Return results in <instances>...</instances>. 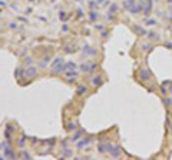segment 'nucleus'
I'll return each instance as SVG.
<instances>
[{"instance_id": "4", "label": "nucleus", "mask_w": 172, "mask_h": 160, "mask_svg": "<svg viewBox=\"0 0 172 160\" xmlns=\"http://www.w3.org/2000/svg\"><path fill=\"white\" fill-rule=\"evenodd\" d=\"M141 77H142L143 80H149V79H151V74H149V72H148L146 69H142V70H141Z\"/></svg>"}, {"instance_id": "3", "label": "nucleus", "mask_w": 172, "mask_h": 160, "mask_svg": "<svg viewBox=\"0 0 172 160\" xmlns=\"http://www.w3.org/2000/svg\"><path fill=\"white\" fill-rule=\"evenodd\" d=\"M26 76L29 77V79H32V77L36 76V67H29L26 70Z\"/></svg>"}, {"instance_id": "11", "label": "nucleus", "mask_w": 172, "mask_h": 160, "mask_svg": "<svg viewBox=\"0 0 172 160\" xmlns=\"http://www.w3.org/2000/svg\"><path fill=\"white\" fill-rule=\"evenodd\" d=\"M20 156H22V157H26V159H30V156H29V154H27V153H20Z\"/></svg>"}, {"instance_id": "9", "label": "nucleus", "mask_w": 172, "mask_h": 160, "mask_svg": "<svg viewBox=\"0 0 172 160\" xmlns=\"http://www.w3.org/2000/svg\"><path fill=\"white\" fill-rule=\"evenodd\" d=\"M86 92V87L85 86H78V94H83Z\"/></svg>"}, {"instance_id": "5", "label": "nucleus", "mask_w": 172, "mask_h": 160, "mask_svg": "<svg viewBox=\"0 0 172 160\" xmlns=\"http://www.w3.org/2000/svg\"><path fill=\"white\" fill-rule=\"evenodd\" d=\"M88 144H89V139H82V142L78 143V149H83V147L88 146Z\"/></svg>"}, {"instance_id": "12", "label": "nucleus", "mask_w": 172, "mask_h": 160, "mask_svg": "<svg viewBox=\"0 0 172 160\" xmlns=\"http://www.w3.org/2000/svg\"><path fill=\"white\" fill-rule=\"evenodd\" d=\"M171 103H172L171 99H165V104H166V106H171Z\"/></svg>"}, {"instance_id": "10", "label": "nucleus", "mask_w": 172, "mask_h": 160, "mask_svg": "<svg viewBox=\"0 0 172 160\" xmlns=\"http://www.w3.org/2000/svg\"><path fill=\"white\" fill-rule=\"evenodd\" d=\"M92 83L96 86V84H100V83H102V80H100V77H95V79L92 80Z\"/></svg>"}, {"instance_id": "6", "label": "nucleus", "mask_w": 172, "mask_h": 160, "mask_svg": "<svg viewBox=\"0 0 172 160\" xmlns=\"http://www.w3.org/2000/svg\"><path fill=\"white\" fill-rule=\"evenodd\" d=\"M65 72L66 70H75L76 69V64H75L73 62H69V63H65Z\"/></svg>"}, {"instance_id": "14", "label": "nucleus", "mask_w": 172, "mask_h": 160, "mask_svg": "<svg viewBox=\"0 0 172 160\" xmlns=\"http://www.w3.org/2000/svg\"><path fill=\"white\" fill-rule=\"evenodd\" d=\"M110 12H112V13H115V12H116V6H115V4L110 7Z\"/></svg>"}, {"instance_id": "7", "label": "nucleus", "mask_w": 172, "mask_h": 160, "mask_svg": "<svg viewBox=\"0 0 172 160\" xmlns=\"http://www.w3.org/2000/svg\"><path fill=\"white\" fill-rule=\"evenodd\" d=\"M82 130H80V132H78V133H75V136L73 137H72V140H73V142H76V140H79V139H80V137H82Z\"/></svg>"}, {"instance_id": "13", "label": "nucleus", "mask_w": 172, "mask_h": 160, "mask_svg": "<svg viewBox=\"0 0 172 160\" xmlns=\"http://www.w3.org/2000/svg\"><path fill=\"white\" fill-rule=\"evenodd\" d=\"M19 144H20L22 147H25V139H20V140H19Z\"/></svg>"}, {"instance_id": "16", "label": "nucleus", "mask_w": 172, "mask_h": 160, "mask_svg": "<svg viewBox=\"0 0 172 160\" xmlns=\"http://www.w3.org/2000/svg\"><path fill=\"white\" fill-rule=\"evenodd\" d=\"M171 92H172V84H171Z\"/></svg>"}, {"instance_id": "8", "label": "nucleus", "mask_w": 172, "mask_h": 160, "mask_svg": "<svg viewBox=\"0 0 172 160\" xmlns=\"http://www.w3.org/2000/svg\"><path fill=\"white\" fill-rule=\"evenodd\" d=\"M133 29L138 32V34H146V32L143 30V29H141V27H138V26H133Z\"/></svg>"}, {"instance_id": "15", "label": "nucleus", "mask_w": 172, "mask_h": 160, "mask_svg": "<svg viewBox=\"0 0 172 160\" xmlns=\"http://www.w3.org/2000/svg\"><path fill=\"white\" fill-rule=\"evenodd\" d=\"M148 25H155V20H148Z\"/></svg>"}, {"instance_id": "2", "label": "nucleus", "mask_w": 172, "mask_h": 160, "mask_svg": "<svg viewBox=\"0 0 172 160\" xmlns=\"http://www.w3.org/2000/svg\"><path fill=\"white\" fill-rule=\"evenodd\" d=\"M108 152H109L110 156H113V157H119V156H121V147H118V146H110Z\"/></svg>"}, {"instance_id": "1", "label": "nucleus", "mask_w": 172, "mask_h": 160, "mask_svg": "<svg viewBox=\"0 0 172 160\" xmlns=\"http://www.w3.org/2000/svg\"><path fill=\"white\" fill-rule=\"evenodd\" d=\"M52 73L53 74H57V73H60V72H65V62H63V59L62 57H57L53 63H52Z\"/></svg>"}]
</instances>
